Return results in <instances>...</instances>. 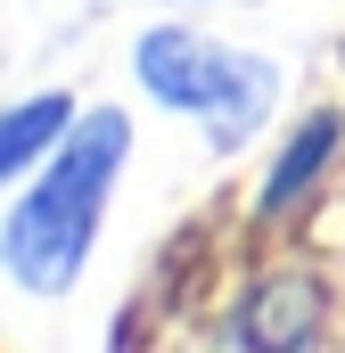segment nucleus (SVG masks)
<instances>
[{"label": "nucleus", "instance_id": "obj_2", "mask_svg": "<svg viewBox=\"0 0 345 353\" xmlns=\"http://www.w3.org/2000/svg\"><path fill=\"white\" fill-rule=\"evenodd\" d=\"M132 83L148 90L165 115L197 123L214 157H239V148H255L263 123L279 115L288 66L271 50L230 41V33H206L189 17H165V25H140L132 33Z\"/></svg>", "mask_w": 345, "mask_h": 353}, {"label": "nucleus", "instance_id": "obj_3", "mask_svg": "<svg viewBox=\"0 0 345 353\" xmlns=\"http://www.w3.org/2000/svg\"><path fill=\"white\" fill-rule=\"evenodd\" d=\"M329 312H337V296H329V279L313 263H271L230 296L222 353H321Z\"/></svg>", "mask_w": 345, "mask_h": 353}, {"label": "nucleus", "instance_id": "obj_5", "mask_svg": "<svg viewBox=\"0 0 345 353\" xmlns=\"http://www.w3.org/2000/svg\"><path fill=\"white\" fill-rule=\"evenodd\" d=\"M83 107L90 99H75V90H33V99L0 107V189H25V181L41 173L58 157V140L75 132Z\"/></svg>", "mask_w": 345, "mask_h": 353}, {"label": "nucleus", "instance_id": "obj_1", "mask_svg": "<svg viewBox=\"0 0 345 353\" xmlns=\"http://www.w3.org/2000/svg\"><path fill=\"white\" fill-rule=\"evenodd\" d=\"M124 165H132V107L90 99L75 115V132L58 140V157L0 214V271H8V288H25L41 304L83 288L90 255H99V230L115 214V189H124Z\"/></svg>", "mask_w": 345, "mask_h": 353}, {"label": "nucleus", "instance_id": "obj_4", "mask_svg": "<svg viewBox=\"0 0 345 353\" xmlns=\"http://www.w3.org/2000/svg\"><path fill=\"white\" fill-rule=\"evenodd\" d=\"M345 157V107H304L288 132H279V148H271V165H263V189H255V222L263 230H279L321 181L337 173Z\"/></svg>", "mask_w": 345, "mask_h": 353}]
</instances>
